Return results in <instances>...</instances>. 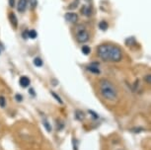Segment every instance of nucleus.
<instances>
[{"mask_svg": "<svg viewBox=\"0 0 151 150\" xmlns=\"http://www.w3.org/2000/svg\"><path fill=\"white\" fill-rule=\"evenodd\" d=\"M30 94H32V95H35V92H34V90L33 89H30Z\"/></svg>", "mask_w": 151, "mask_h": 150, "instance_id": "nucleus-24", "label": "nucleus"}, {"mask_svg": "<svg viewBox=\"0 0 151 150\" xmlns=\"http://www.w3.org/2000/svg\"><path fill=\"white\" fill-rule=\"evenodd\" d=\"M97 55L107 62H119L122 59V50L113 44H102L97 47Z\"/></svg>", "mask_w": 151, "mask_h": 150, "instance_id": "nucleus-1", "label": "nucleus"}, {"mask_svg": "<svg viewBox=\"0 0 151 150\" xmlns=\"http://www.w3.org/2000/svg\"><path fill=\"white\" fill-rule=\"evenodd\" d=\"M37 35H38V34H37V32H36L35 30H31V31L28 32V37L31 38V39H36Z\"/></svg>", "mask_w": 151, "mask_h": 150, "instance_id": "nucleus-14", "label": "nucleus"}, {"mask_svg": "<svg viewBox=\"0 0 151 150\" xmlns=\"http://www.w3.org/2000/svg\"><path fill=\"white\" fill-rule=\"evenodd\" d=\"M87 69L89 70L90 72L94 73V74H99L100 73V69L98 68V65H95V64H92V65L88 66Z\"/></svg>", "mask_w": 151, "mask_h": 150, "instance_id": "nucleus-9", "label": "nucleus"}, {"mask_svg": "<svg viewBox=\"0 0 151 150\" xmlns=\"http://www.w3.org/2000/svg\"><path fill=\"white\" fill-rule=\"evenodd\" d=\"M16 100H17V101H19V102H21V101L23 100V97H22L21 95L17 94V95H16Z\"/></svg>", "mask_w": 151, "mask_h": 150, "instance_id": "nucleus-22", "label": "nucleus"}, {"mask_svg": "<svg viewBox=\"0 0 151 150\" xmlns=\"http://www.w3.org/2000/svg\"><path fill=\"white\" fill-rule=\"evenodd\" d=\"M42 124H44V126L45 127V129H47L48 132L52 131V126H50V123H48V121L45 118H42Z\"/></svg>", "mask_w": 151, "mask_h": 150, "instance_id": "nucleus-10", "label": "nucleus"}, {"mask_svg": "<svg viewBox=\"0 0 151 150\" xmlns=\"http://www.w3.org/2000/svg\"><path fill=\"white\" fill-rule=\"evenodd\" d=\"M119 150H122V149H119Z\"/></svg>", "mask_w": 151, "mask_h": 150, "instance_id": "nucleus-26", "label": "nucleus"}, {"mask_svg": "<svg viewBox=\"0 0 151 150\" xmlns=\"http://www.w3.org/2000/svg\"><path fill=\"white\" fill-rule=\"evenodd\" d=\"M78 3H79V0H75V2H73V3H71L72 5H70V6H68V9H75V8L78 6Z\"/></svg>", "mask_w": 151, "mask_h": 150, "instance_id": "nucleus-18", "label": "nucleus"}, {"mask_svg": "<svg viewBox=\"0 0 151 150\" xmlns=\"http://www.w3.org/2000/svg\"><path fill=\"white\" fill-rule=\"evenodd\" d=\"M64 18L66 20L67 22L69 23H72V24H75L77 23L78 21V15L76 13H73V12H68L64 15Z\"/></svg>", "mask_w": 151, "mask_h": 150, "instance_id": "nucleus-4", "label": "nucleus"}, {"mask_svg": "<svg viewBox=\"0 0 151 150\" xmlns=\"http://www.w3.org/2000/svg\"></svg>", "mask_w": 151, "mask_h": 150, "instance_id": "nucleus-27", "label": "nucleus"}, {"mask_svg": "<svg viewBox=\"0 0 151 150\" xmlns=\"http://www.w3.org/2000/svg\"><path fill=\"white\" fill-rule=\"evenodd\" d=\"M9 5L11 7H13L15 5V0H9Z\"/></svg>", "mask_w": 151, "mask_h": 150, "instance_id": "nucleus-23", "label": "nucleus"}, {"mask_svg": "<svg viewBox=\"0 0 151 150\" xmlns=\"http://www.w3.org/2000/svg\"><path fill=\"white\" fill-rule=\"evenodd\" d=\"M99 28L102 31H106L108 29V24L106 23V21H101L99 23Z\"/></svg>", "mask_w": 151, "mask_h": 150, "instance_id": "nucleus-13", "label": "nucleus"}, {"mask_svg": "<svg viewBox=\"0 0 151 150\" xmlns=\"http://www.w3.org/2000/svg\"><path fill=\"white\" fill-rule=\"evenodd\" d=\"M19 83H20V85H21V87H23V88H27V87L29 86L30 83H31L30 78L27 77V76H22V77H20Z\"/></svg>", "mask_w": 151, "mask_h": 150, "instance_id": "nucleus-5", "label": "nucleus"}, {"mask_svg": "<svg viewBox=\"0 0 151 150\" xmlns=\"http://www.w3.org/2000/svg\"><path fill=\"white\" fill-rule=\"evenodd\" d=\"M99 90L101 95L107 101H116L119 97V91L116 87L108 79H101L99 82Z\"/></svg>", "mask_w": 151, "mask_h": 150, "instance_id": "nucleus-2", "label": "nucleus"}, {"mask_svg": "<svg viewBox=\"0 0 151 150\" xmlns=\"http://www.w3.org/2000/svg\"><path fill=\"white\" fill-rule=\"evenodd\" d=\"M75 37H76V39H77L78 42L84 44V42H88V39H89V33H88L85 29H81L76 33Z\"/></svg>", "mask_w": 151, "mask_h": 150, "instance_id": "nucleus-3", "label": "nucleus"}, {"mask_svg": "<svg viewBox=\"0 0 151 150\" xmlns=\"http://www.w3.org/2000/svg\"><path fill=\"white\" fill-rule=\"evenodd\" d=\"M52 95L53 96V97L55 98V100L58 101L59 104H62V103H63V102H62V100H61V99H60V97H59V96H58V95H56L55 92H52Z\"/></svg>", "mask_w": 151, "mask_h": 150, "instance_id": "nucleus-19", "label": "nucleus"}, {"mask_svg": "<svg viewBox=\"0 0 151 150\" xmlns=\"http://www.w3.org/2000/svg\"><path fill=\"white\" fill-rule=\"evenodd\" d=\"M89 114H92V116H93V117L95 118H99V116L97 115L96 113H94L93 111H90V110H89Z\"/></svg>", "mask_w": 151, "mask_h": 150, "instance_id": "nucleus-21", "label": "nucleus"}, {"mask_svg": "<svg viewBox=\"0 0 151 150\" xmlns=\"http://www.w3.org/2000/svg\"><path fill=\"white\" fill-rule=\"evenodd\" d=\"M34 64H35L37 67H41V66H42L44 62H42V60L40 57H36L34 59Z\"/></svg>", "mask_w": 151, "mask_h": 150, "instance_id": "nucleus-11", "label": "nucleus"}, {"mask_svg": "<svg viewBox=\"0 0 151 150\" xmlns=\"http://www.w3.org/2000/svg\"><path fill=\"white\" fill-rule=\"evenodd\" d=\"M9 20H10V23L13 26L14 29H16L18 27V19H17L16 15L14 13H10L9 14Z\"/></svg>", "mask_w": 151, "mask_h": 150, "instance_id": "nucleus-7", "label": "nucleus"}, {"mask_svg": "<svg viewBox=\"0 0 151 150\" xmlns=\"http://www.w3.org/2000/svg\"><path fill=\"white\" fill-rule=\"evenodd\" d=\"M82 11V13L84 14V15H86V16H89L91 12H90V9L89 8H87V7H83V9H81Z\"/></svg>", "mask_w": 151, "mask_h": 150, "instance_id": "nucleus-17", "label": "nucleus"}, {"mask_svg": "<svg viewBox=\"0 0 151 150\" xmlns=\"http://www.w3.org/2000/svg\"><path fill=\"white\" fill-rule=\"evenodd\" d=\"M5 106H6V99L3 96H0V107L4 108Z\"/></svg>", "mask_w": 151, "mask_h": 150, "instance_id": "nucleus-15", "label": "nucleus"}, {"mask_svg": "<svg viewBox=\"0 0 151 150\" xmlns=\"http://www.w3.org/2000/svg\"><path fill=\"white\" fill-rule=\"evenodd\" d=\"M84 1H86V2H89V1H91V0H84Z\"/></svg>", "mask_w": 151, "mask_h": 150, "instance_id": "nucleus-25", "label": "nucleus"}, {"mask_svg": "<svg viewBox=\"0 0 151 150\" xmlns=\"http://www.w3.org/2000/svg\"><path fill=\"white\" fill-rule=\"evenodd\" d=\"M37 4H38L37 0H30V5H31V9L32 10H34L37 7Z\"/></svg>", "mask_w": 151, "mask_h": 150, "instance_id": "nucleus-16", "label": "nucleus"}, {"mask_svg": "<svg viewBox=\"0 0 151 150\" xmlns=\"http://www.w3.org/2000/svg\"><path fill=\"white\" fill-rule=\"evenodd\" d=\"M144 79H145V81H146L147 84H150L151 83V75H149V74L146 75V77H145Z\"/></svg>", "mask_w": 151, "mask_h": 150, "instance_id": "nucleus-20", "label": "nucleus"}, {"mask_svg": "<svg viewBox=\"0 0 151 150\" xmlns=\"http://www.w3.org/2000/svg\"><path fill=\"white\" fill-rule=\"evenodd\" d=\"M27 0H18V5H17V9L19 12H25L27 8Z\"/></svg>", "mask_w": 151, "mask_h": 150, "instance_id": "nucleus-6", "label": "nucleus"}, {"mask_svg": "<svg viewBox=\"0 0 151 150\" xmlns=\"http://www.w3.org/2000/svg\"><path fill=\"white\" fill-rule=\"evenodd\" d=\"M75 118H76V120L82 121L85 120L86 115H85L84 112H82L81 110H76V111H75Z\"/></svg>", "mask_w": 151, "mask_h": 150, "instance_id": "nucleus-8", "label": "nucleus"}, {"mask_svg": "<svg viewBox=\"0 0 151 150\" xmlns=\"http://www.w3.org/2000/svg\"><path fill=\"white\" fill-rule=\"evenodd\" d=\"M81 50H82V53H84L85 55H88L91 52L90 47H88V46H83V47H82Z\"/></svg>", "mask_w": 151, "mask_h": 150, "instance_id": "nucleus-12", "label": "nucleus"}]
</instances>
